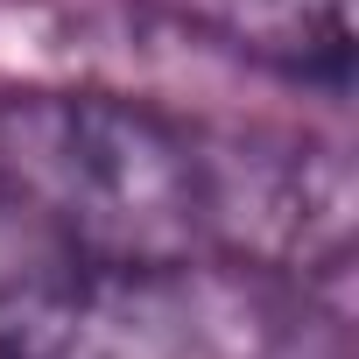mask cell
Here are the masks:
<instances>
[{"label": "cell", "instance_id": "obj_1", "mask_svg": "<svg viewBox=\"0 0 359 359\" xmlns=\"http://www.w3.org/2000/svg\"><path fill=\"white\" fill-rule=\"evenodd\" d=\"M0 191L85 268L219 254L226 134L106 85L0 92Z\"/></svg>", "mask_w": 359, "mask_h": 359}, {"label": "cell", "instance_id": "obj_2", "mask_svg": "<svg viewBox=\"0 0 359 359\" xmlns=\"http://www.w3.org/2000/svg\"><path fill=\"white\" fill-rule=\"evenodd\" d=\"M43 359H352L345 289L240 254L92 268Z\"/></svg>", "mask_w": 359, "mask_h": 359}, {"label": "cell", "instance_id": "obj_3", "mask_svg": "<svg viewBox=\"0 0 359 359\" xmlns=\"http://www.w3.org/2000/svg\"><path fill=\"white\" fill-rule=\"evenodd\" d=\"M169 8L205 43H219V50L261 64V71L345 92V71H352V0H169Z\"/></svg>", "mask_w": 359, "mask_h": 359}, {"label": "cell", "instance_id": "obj_4", "mask_svg": "<svg viewBox=\"0 0 359 359\" xmlns=\"http://www.w3.org/2000/svg\"><path fill=\"white\" fill-rule=\"evenodd\" d=\"M85 275L92 268L22 198L0 191V359H43Z\"/></svg>", "mask_w": 359, "mask_h": 359}]
</instances>
